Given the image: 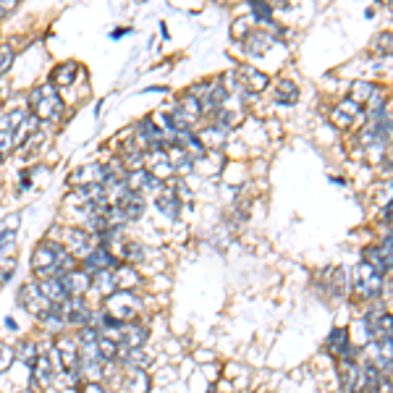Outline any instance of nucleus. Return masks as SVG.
<instances>
[{
	"mask_svg": "<svg viewBox=\"0 0 393 393\" xmlns=\"http://www.w3.org/2000/svg\"><path fill=\"white\" fill-rule=\"evenodd\" d=\"M58 281L69 296H87V291L92 288V275L87 270H71V273L60 275Z\"/></svg>",
	"mask_w": 393,
	"mask_h": 393,
	"instance_id": "nucleus-9",
	"label": "nucleus"
},
{
	"mask_svg": "<svg viewBox=\"0 0 393 393\" xmlns=\"http://www.w3.org/2000/svg\"><path fill=\"white\" fill-rule=\"evenodd\" d=\"M37 284H39V291L45 294V299H48L50 305H63L69 299V294L63 291L58 278H48V281H37Z\"/></svg>",
	"mask_w": 393,
	"mask_h": 393,
	"instance_id": "nucleus-18",
	"label": "nucleus"
},
{
	"mask_svg": "<svg viewBox=\"0 0 393 393\" xmlns=\"http://www.w3.org/2000/svg\"><path fill=\"white\" fill-rule=\"evenodd\" d=\"M128 32H131V29H128V27H126V29H116V32H113V34H110V37L118 39V37H124V34H128Z\"/></svg>",
	"mask_w": 393,
	"mask_h": 393,
	"instance_id": "nucleus-41",
	"label": "nucleus"
},
{
	"mask_svg": "<svg viewBox=\"0 0 393 393\" xmlns=\"http://www.w3.org/2000/svg\"><path fill=\"white\" fill-rule=\"evenodd\" d=\"M27 118H29V110H24V108L11 110V113H6V116H0V134H13Z\"/></svg>",
	"mask_w": 393,
	"mask_h": 393,
	"instance_id": "nucleus-20",
	"label": "nucleus"
},
{
	"mask_svg": "<svg viewBox=\"0 0 393 393\" xmlns=\"http://www.w3.org/2000/svg\"><path fill=\"white\" fill-rule=\"evenodd\" d=\"M13 8H16V0H6V3L0 6V16H6V13H8V11H13Z\"/></svg>",
	"mask_w": 393,
	"mask_h": 393,
	"instance_id": "nucleus-39",
	"label": "nucleus"
},
{
	"mask_svg": "<svg viewBox=\"0 0 393 393\" xmlns=\"http://www.w3.org/2000/svg\"><path fill=\"white\" fill-rule=\"evenodd\" d=\"M21 393H34V391H29V388H24V391H21Z\"/></svg>",
	"mask_w": 393,
	"mask_h": 393,
	"instance_id": "nucleus-43",
	"label": "nucleus"
},
{
	"mask_svg": "<svg viewBox=\"0 0 393 393\" xmlns=\"http://www.w3.org/2000/svg\"><path fill=\"white\" fill-rule=\"evenodd\" d=\"M11 281V270H3V273H0V286H6Z\"/></svg>",
	"mask_w": 393,
	"mask_h": 393,
	"instance_id": "nucleus-40",
	"label": "nucleus"
},
{
	"mask_svg": "<svg viewBox=\"0 0 393 393\" xmlns=\"http://www.w3.org/2000/svg\"><path fill=\"white\" fill-rule=\"evenodd\" d=\"M246 24H249V21H246V19H239V21H236V29H234V34H236V37H241V34H244Z\"/></svg>",
	"mask_w": 393,
	"mask_h": 393,
	"instance_id": "nucleus-38",
	"label": "nucleus"
},
{
	"mask_svg": "<svg viewBox=\"0 0 393 393\" xmlns=\"http://www.w3.org/2000/svg\"><path fill=\"white\" fill-rule=\"evenodd\" d=\"M207 393H215V388H210V391H207Z\"/></svg>",
	"mask_w": 393,
	"mask_h": 393,
	"instance_id": "nucleus-44",
	"label": "nucleus"
},
{
	"mask_svg": "<svg viewBox=\"0 0 393 393\" xmlns=\"http://www.w3.org/2000/svg\"><path fill=\"white\" fill-rule=\"evenodd\" d=\"M92 288H95V291H100V294H102V299H105V296H110L113 291H118L116 270H100V273L92 275Z\"/></svg>",
	"mask_w": 393,
	"mask_h": 393,
	"instance_id": "nucleus-19",
	"label": "nucleus"
},
{
	"mask_svg": "<svg viewBox=\"0 0 393 393\" xmlns=\"http://www.w3.org/2000/svg\"><path fill=\"white\" fill-rule=\"evenodd\" d=\"M76 74H79L76 63H63V66H58V69L53 71V81H55L58 87H71Z\"/></svg>",
	"mask_w": 393,
	"mask_h": 393,
	"instance_id": "nucleus-23",
	"label": "nucleus"
},
{
	"mask_svg": "<svg viewBox=\"0 0 393 393\" xmlns=\"http://www.w3.org/2000/svg\"><path fill=\"white\" fill-rule=\"evenodd\" d=\"M155 205H157V210L163 213V215H168V218H176L178 215V210H181V199H178V194L173 192V189H163L160 194L155 196Z\"/></svg>",
	"mask_w": 393,
	"mask_h": 393,
	"instance_id": "nucleus-17",
	"label": "nucleus"
},
{
	"mask_svg": "<svg viewBox=\"0 0 393 393\" xmlns=\"http://www.w3.org/2000/svg\"><path fill=\"white\" fill-rule=\"evenodd\" d=\"M333 121H335V124H338L341 128H349V126L354 124V118H352V116H346L344 110H338V108L333 110Z\"/></svg>",
	"mask_w": 393,
	"mask_h": 393,
	"instance_id": "nucleus-36",
	"label": "nucleus"
},
{
	"mask_svg": "<svg viewBox=\"0 0 393 393\" xmlns=\"http://www.w3.org/2000/svg\"><path fill=\"white\" fill-rule=\"evenodd\" d=\"M375 249H378V257L383 260V267H385V270H388V267H393V234L385 236L383 241L375 246Z\"/></svg>",
	"mask_w": 393,
	"mask_h": 393,
	"instance_id": "nucleus-26",
	"label": "nucleus"
},
{
	"mask_svg": "<svg viewBox=\"0 0 393 393\" xmlns=\"http://www.w3.org/2000/svg\"><path fill=\"white\" fill-rule=\"evenodd\" d=\"M375 50L378 53H393V34L391 32H383L375 37Z\"/></svg>",
	"mask_w": 393,
	"mask_h": 393,
	"instance_id": "nucleus-32",
	"label": "nucleus"
},
{
	"mask_svg": "<svg viewBox=\"0 0 393 393\" xmlns=\"http://www.w3.org/2000/svg\"><path fill=\"white\" fill-rule=\"evenodd\" d=\"M79 393H108V385L105 383H81L79 385Z\"/></svg>",
	"mask_w": 393,
	"mask_h": 393,
	"instance_id": "nucleus-35",
	"label": "nucleus"
},
{
	"mask_svg": "<svg viewBox=\"0 0 393 393\" xmlns=\"http://www.w3.org/2000/svg\"><path fill=\"white\" fill-rule=\"evenodd\" d=\"M367 333L373 335V341H385V338H393V317L388 312H373L367 320Z\"/></svg>",
	"mask_w": 393,
	"mask_h": 393,
	"instance_id": "nucleus-12",
	"label": "nucleus"
},
{
	"mask_svg": "<svg viewBox=\"0 0 393 393\" xmlns=\"http://www.w3.org/2000/svg\"><path fill=\"white\" fill-rule=\"evenodd\" d=\"M16 362V352H13V346L8 344H0V375L8 373L11 367Z\"/></svg>",
	"mask_w": 393,
	"mask_h": 393,
	"instance_id": "nucleus-27",
	"label": "nucleus"
},
{
	"mask_svg": "<svg viewBox=\"0 0 393 393\" xmlns=\"http://www.w3.org/2000/svg\"><path fill=\"white\" fill-rule=\"evenodd\" d=\"M118 267V260L116 255H110L108 249H102V246H95L87 257H84V270L89 275L100 273V270H116Z\"/></svg>",
	"mask_w": 393,
	"mask_h": 393,
	"instance_id": "nucleus-10",
	"label": "nucleus"
},
{
	"mask_svg": "<svg viewBox=\"0 0 393 393\" xmlns=\"http://www.w3.org/2000/svg\"><path fill=\"white\" fill-rule=\"evenodd\" d=\"M338 373H341V385H344L346 393H362L364 391V370L357 364L354 357L341 359Z\"/></svg>",
	"mask_w": 393,
	"mask_h": 393,
	"instance_id": "nucleus-6",
	"label": "nucleus"
},
{
	"mask_svg": "<svg viewBox=\"0 0 393 393\" xmlns=\"http://www.w3.org/2000/svg\"><path fill=\"white\" fill-rule=\"evenodd\" d=\"M19 305L27 309V312L32 314V317H42V314L50 312V302L45 299V294L39 291V284L34 281V284H24L19 291Z\"/></svg>",
	"mask_w": 393,
	"mask_h": 393,
	"instance_id": "nucleus-5",
	"label": "nucleus"
},
{
	"mask_svg": "<svg viewBox=\"0 0 393 393\" xmlns=\"http://www.w3.org/2000/svg\"><path fill=\"white\" fill-rule=\"evenodd\" d=\"M373 95H375V87L373 84H367V81H357L352 89V100L354 102H359V105H362L367 98H373Z\"/></svg>",
	"mask_w": 393,
	"mask_h": 393,
	"instance_id": "nucleus-28",
	"label": "nucleus"
},
{
	"mask_svg": "<svg viewBox=\"0 0 393 393\" xmlns=\"http://www.w3.org/2000/svg\"><path fill=\"white\" fill-rule=\"evenodd\" d=\"M331 352H333L338 359L352 357V346H349V338H346L344 328H338V331H333V333H331Z\"/></svg>",
	"mask_w": 393,
	"mask_h": 393,
	"instance_id": "nucleus-22",
	"label": "nucleus"
},
{
	"mask_svg": "<svg viewBox=\"0 0 393 393\" xmlns=\"http://www.w3.org/2000/svg\"><path fill=\"white\" fill-rule=\"evenodd\" d=\"M249 8H252V16L257 21H262V24H270L273 21V8L265 6V3H249Z\"/></svg>",
	"mask_w": 393,
	"mask_h": 393,
	"instance_id": "nucleus-31",
	"label": "nucleus"
},
{
	"mask_svg": "<svg viewBox=\"0 0 393 393\" xmlns=\"http://www.w3.org/2000/svg\"><path fill=\"white\" fill-rule=\"evenodd\" d=\"M29 108L37 121H50L63 110V102L58 98V89L53 84H39L29 92Z\"/></svg>",
	"mask_w": 393,
	"mask_h": 393,
	"instance_id": "nucleus-2",
	"label": "nucleus"
},
{
	"mask_svg": "<svg viewBox=\"0 0 393 393\" xmlns=\"http://www.w3.org/2000/svg\"><path fill=\"white\" fill-rule=\"evenodd\" d=\"M380 286H383V273L378 267H373L370 262L357 265V270H354V288H357V294L364 296V299H373V296L380 294Z\"/></svg>",
	"mask_w": 393,
	"mask_h": 393,
	"instance_id": "nucleus-4",
	"label": "nucleus"
},
{
	"mask_svg": "<svg viewBox=\"0 0 393 393\" xmlns=\"http://www.w3.org/2000/svg\"><path fill=\"white\" fill-rule=\"evenodd\" d=\"M149 338V325L145 320H134V323L124 325V349H145Z\"/></svg>",
	"mask_w": 393,
	"mask_h": 393,
	"instance_id": "nucleus-11",
	"label": "nucleus"
},
{
	"mask_svg": "<svg viewBox=\"0 0 393 393\" xmlns=\"http://www.w3.org/2000/svg\"><path fill=\"white\" fill-rule=\"evenodd\" d=\"M13 352H16V362H21L27 370H32L39 357V344L37 341H32V338H21L19 346H16Z\"/></svg>",
	"mask_w": 393,
	"mask_h": 393,
	"instance_id": "nucleus-16",
	"label": "nucleus"
},
{
	"mask_svg": "<svg viewBox=\"0 0 393 393\" xmlns=\"http://www.w3.org/2000/svg\"><path fill=\"white\" fill-rule=\"evenodd\" d=\"M21 223V215H11L8 220H6V231H16Z\"/></svg>",
	"mask_w": 393,
	"mask_h": 393,
	"instance_id": "nucleus-37",
	"label": "nucleus"
},
{
	"mask_svg": "<svg viewBox=\"0 0 393 393\" xmlns=\"http://www.w3.org/2000/svg\"><path fill=\"white\" fill-rule=\"evenodd\" d=\"M296 98H299V89H296L294 81H281V84L275 87V102H281V105H294Z\"/></svg>",
	"mask_w": 393,
	"mask_h": 393,
	"instance_id": "nucleus-25",
	"label": "nucleus"
},
{
	"mask_svg": "<svg viewBox=\"0 0 393 393\" xmlns=\"http://www.w3.org/2000/svg\"><path fill=\"white\" fill-rule=\"evenodd\" d=\"M149 155V152H147ZM149 176L157 178V181H163V178H171L173 173H176V168L171 166V160H168L166 152H152V157H149Z\"/></svg>",
	"mask_w": 393,
	"mask_h": 393,
	"instance_id": "nucleus-15",
	"label": "nucleus"
},
{
	"mask_svg": "<svg viewBox=\"0 0 393 393\" xmlns=\"http://www.w3.org/2000/svg\"><path fill=\"white\" fill-rule=\"evenodd\" d=\"M239 76L244 79L246 87L255 89V92H262V89L267 87V76L265 74H260L257 69H252V66H241V69H239Z\"/></svg>",
	"mask_w": 393,
	"mask_h": 393,
	"instance_id": "nucleus-21",
	"label": "nucleus"
},
{
	"mask_svg": "<svg viewBox=\"0 0 393 393\" xmlns=\"http://www.w3.org/2000/svg\"><path fill=\"white\" fill-rule=\"evenodd\" d=\"M139 284H142V281H139V275L134 273V267H121V270H116V286L121 291H134Z\"/></svg>",
	"mask_w": 393,
	"mask_h": 393,
	"instance_id": "nucleus-24",
	"label": "nucleus"
},
{
	"mask_svg": "<svg viewBox=\"0 0 393 393\" xmlns=\"http://www.w3.org/2000/svg\"><path fill=\"white\" fill-rule=\"evenodd\" d=\"M13 63V48L11 45H0V74H6Z\"/></svg>",
	"mask_w": 393,
	"mask_h": 393,
	"instance_id": "nucleus-33",
	"label": "nucleus"
},
{
	"mask_svg": "<svg viewBox=\"0 0 393 393\" xmlns=\"http://www.w3.org/2000/svg\"><path fill=\"white\" fill-rule=\"evenodd\" d=\"M63 246L55 241H42L32 255V273L37 275V281L58 278V255Z\"/></svg>",
	"mask_w": 393,
	"mask_h": 393,
	"instance_id": "nucleus-3",
	"label": "nucleus"
},
{
	"mask_svg": "<svg viewBox=\"0 0 393 393\" xmlns=\"http://www.w3.org/2000/svg\"><path fill=\"white\" fill-rule=\"evenodd\" d=\"M6 328H8V331H19V325H16V320H6Z\"/></svg>",
	"mask_w": 393,
	"mask_h": 393,
	"instance_id": "nucleus-42",
	"label": "nucleus"
},
{
	"mask_svg": "<svg viewBox=\"0 0 393 393\" xmlns=\"http://www.w3.org/2000/svg\"><path fill=\"white\" fill-rule=\"evenodd\" d=\"M42 142H45V137H42L39 131H37V134H32V137L27 139L24 145H21V149H24V157H29L32 152H37V149H34V147H37V145H42Z\"/></svg>",
	"mask_w": 393,
	"mask_h": 393,
	"instance_id": "nucleus-34",
	"label": "nucleus"
},
{
	"mask_svg": "<svg viewBox=\"0 0 393 393\" xmlns=\"http://www.w3.org/2000/svg\"><path fill=\"white\" fill-rule=\"evenodd\" d=\"M244 42H246V53H249L252 58H260V55H265L267 50L275 45V39L270 37L267 32H260V29L249 32V34L244 37Z\"/></svg>",
	"mask_w": 393,
	"mask_h": 393,
	"instance_id": "nucleus-13",
	"label": "nucleus"
},
{
	"mask_svg": "<svg viewBox=\"0 0 393 393\" xmlns=\"http://www.w3.org/2000/svg\"><path fill=\"white\" fill-rule=\"evenodd\" d=\"M370 364L378 373H391L393 370V338L373 341L370 344Z\"/></svg>",
	"mask_w": 393,
	"mask_h": 393,
	"instance_id": "nucleus-8",
	"label": "nucleus"
},
{
	"mask_svg": "<svg viewBox=\"0 0 393 393\" xmlns=\"http://www.w3.org/2000/svg\"><path fill=\"white\" fill-rule=\"evenodd\" d=\"M95 249V241H92V234H87V231H79V228H74V231H69V252L74 257H84L89 255Z\"/></svg>",
	"mask_w": 393,
	"mask_h": 393,
	"instance_id": "nucleus-14",
	"label": "nucleus"
},
{
	"mask_svg": "<svg viewBox=\"0 0 393 393\" xmlns=\"http://www.w3.org/2000/svg\"><path fill=\"white\" fill-rule=\"evenodd\" d=\"M102 312L108 314L110 320L116 323H134V320H142V312H145V299L137 296L134 291H113L110 296L102 299Z\"/></svg>",
	"mask_w": 393,
	"mask_h": 393,
	"instance_id": "nucleus-1",
	"label": "nucleus"
},
{
	"mask_svg": "<svg viewBox=\"0 0 393 393\" xmlns=\"http://www.w3.org/2000/svg\"><path fill=\"white\" fill-rule=\"evenodd\" d=\"M226 139V128H220V126H213V128H207V131H202V137H199V142L202 145H220Z\"/></svg>",
	"mask_w": 393,
	"mask_h": 393,
	"instance_id": "nucleus-29",
	"label": "nucleus"
},
{
	"mask_svg": "<svg viewBox=\"0 0 393 393\" xmlns=\"http://www.w3.org/2000/svg\"><path fill=\"white\" fill-rule=\"evenodd\" d=\"M118 393H152V375L149 370H124Z\"/></svg>",
	"mask_w": 393,
	"mask_h": 393,
	"instance_id": "nucleus-7",
	"label": "nucleus"
},
{
	"mask_svg": "<svg viewBox=\"0 0 393 393\" xmlns=\"http://www.w3.org/2000/svg\"><path fill=\"white\" fill-rule=\"evenodd\" d=\"M0 252H3V257H13V252H16V231H3L0 234Z\"/></svg>",
	"mask_w": 393,
	"mask_h": 393,
	"instance_id": "nucleus-30",
	"label": "nucleus"
}]
</instances>
